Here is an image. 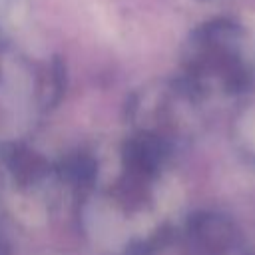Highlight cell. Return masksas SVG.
<instances>
[{
  "instance_id": "cell-1",
  "label": "cell",
  "mask_w": 255,
  "mask_h": 255,
  "mask_svg": "<svg viewBox=\"0 0 255 255\" xmlns=\"http://www.w3.org/2000/svg\"><path fill=\"white\" fill-rule=\"evenodd\" d=\"M249 135H251V139L255 141V126H249Z\"/></svg>"
}]
</instances>
